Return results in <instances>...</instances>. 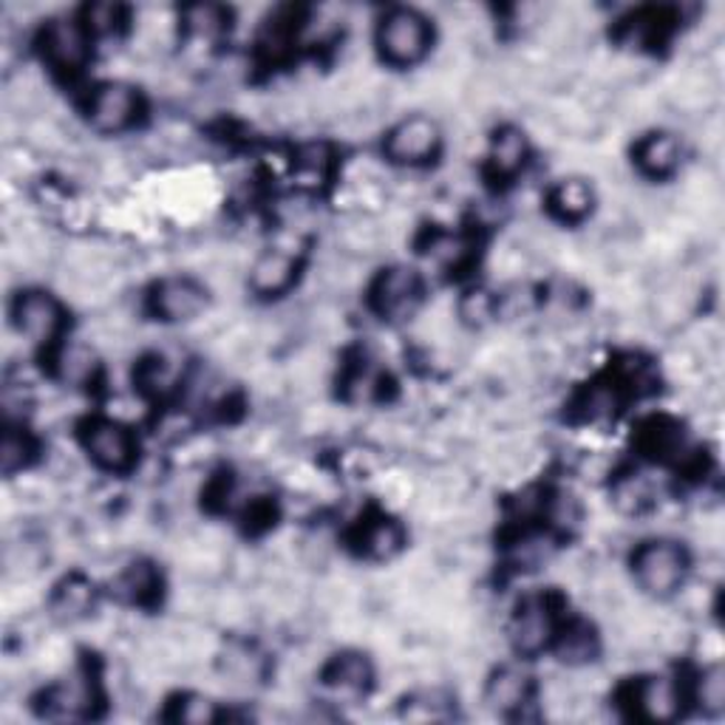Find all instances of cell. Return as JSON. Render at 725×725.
Segmentation results:
<instances>
[{
    "label": "cell",
    "mask_w": 725,
    "mask_h": 725,
    "mask_svg": "<svg viewBox=\"0 0 725 725\" xmlns=\"http://www.w3.org/2000/svg\"><path fill=\"white\" fill-rule=\"evenodd\" d=\"M431 43L429 20L414 9H394L377 29V46L391 66H414L425 57Z\"/></svg>",
    "instance_id": "obj_1"
},
{
    "label": "cell",
    "mask_w": 725,
    "mask_h": 725,
    "mask_svg": "<svg viewBox=\"0 0 725 725\" xmlns=\"http://www.w3.org/2000/svg\"><path fill=\"white\" fill-rule=\"evenodd\" d=\"M635 578L649 595H669L686 578V553L672 541H649L635 553Z\"/></svg>",
    "instance_id": "obj_2"
},
{
    "label": "cell",
    "mask_w": 725,
    "mask_h": 725,
    "mask_svg": "<svg viewBox=\"0 0 725 725\" xmlns=\"http://www.w3.org/2000/svg\"><path fill=\"white\" fill-rule=\"evenodd\" d=\"M440 151V128L429 117H409L386 137V156L397 165H422Z\"/></svg>",
    "instance_id": "obj_3"
},
{
    "label": "cell",
    "mask_w": 725,
    "mask_h": 725,
    "mask_svg": "<svg viewBox=\"0 0 725 725\" xmlns=\"http://www.w3.org/2000/svg\"><path fill=\"white\" fill-rule=\"evenodd\" d=\"M139 113V97L131 86L108 83L97 88L88 102V122L99 133H119L131 126Z\"/></svg>",
    "instance_id": "obj_4"
},
{
    "label": "cell",
    "mask_w": 725,
    "mask_h": 725,
    "mask_svg": "<svg viewBox=\"0 0 725 725\" xmlns=\"http://www.w3.org/2000/svg\"><path fill=\"white\" fill-rule=\"evenodd\" d=\"M420 295V275L414 270H405V267H394V270H386L377 278L371 301H375V310L382 317L400 321V317H409L416 310Z\"/></svg>",
    "instance_id": "obj_5"
},
{
    "label": "cell",
    "mask_w": 725,
    "mask_h": 725,
    "mask_svg": "<svg viewBox=\"0 0 725 725\" xmlns=\"http://www.w3.org/2000/svg\"><path fill=\"white\" fill-rule=\"evenodd\" d=\"M88 456L106 470H128L133 462V440L126 425L111 420L91 422L83 434Z\"/></svg>",
    "instance_id": "obj_6"
},
{
    "label": "cell",
    "mask_w": 725,
    "mask_h": 725,
    "mask_svg": "<svg viewBox=\"0 0 725 725\" xmlns=\"http://www.w3.org/2000/svg\"><path fill=\"white\" fill-rule=\"evenodd\" d=\"M12 317L20 335L34 340V344H46L57 335L63 312H59L57 301L46 292H23V295L14 297Z\"/></svg>",
    "instance_id": "obj_7"
},
{
    "label": "cell",
    "mask_w": 725,
    "mask_h": 725,
    "mask_svg": "<svg viewBox=\"0 0 725 725\" xmlns=\"http://www.w3.org/2000/svg\"><path fill=\"white\" fill-rule=\"evenodd\" d=\"M550 638H553V613H550L548 600L539 595L521 600V607L510 620V640H513L516 652L539 654L548 647Z\"/></svg>",
    "instance_id": "obj_8"
},
{
    "label": "cell",
    "mask_w": 725,
    "mask_h": 725,
    "mask_svg": "<svg viewBox=\"0 0 725 725\" xmlns=\"http://www.w3.org/2000/svg\"><path fill=\"white\" fill-rule=\"evenodd\" d=\"M207 292L193 278H167L153 292V310L165 321H187L205 310Z\"/></svg>",
    "instance_id": "obj_9"
},
{
    "label": "cell",
    "mask_w": 725,
    "mask_h": 725,
    "mask_svg": "<svg viewBox=\"0 0 725 725\" xmlns=\"http://www.w3.org/2000/svg\"><path fill=\"white\" fill-rule=\"evenodd\" d=\"M371 669L366 658L360 654H344L335 658L324 672V686L340 703H357L362 694L369 692Z\"/></svg>",
    "instance_id": "obj_10"
},
{
    "label": "cell",
    "mask_w": 725,
    "mask_h": 725,
    "mask_svg": "<svg viewBox=\"0 0 725 725\" xmlns=\"http://www.w3.org/2000/svg\"><path fill=\"white\" fill-rule=\"evenodd\" d=\"M43 52L48 54L54 66L68 68V72H77L83 63H86L88 43L86 34L77 23H66V20H54L52 26L43 32Z\"/></svg>",
    "instance_id": "obj_11"
},
{
    "label": "cell",
    "mask_w": 725,
    "mask_h": 725,
    "mask_svg": "<svg viewBox=\"0 0 725 725\" xmlns=\"http://www.w3.org/2000/svg\"><path fill=\"white\" fill-rule=\"evenodd\" d=\"M530 694V678L521 669L505 667L488 680V689H485V703H488L494 712L508 714L513 708L524 706Z\"/></svg>",
    "instance_id": "obj_12"
},
{
    "label": "cell",
    "mask_w": 725,
    "mask_h": 725,
    "mask_svg": "<svg viewBox=\"0 0 725 725\" xmlns=\"http://www.w3.org/2000/svg\"><path fill=\"white\" fill-rule=\"evenodd\" d=\"M292 278H295V258L284 250H272L256 261L250 272V284L261 295H278L292 284Z\"/></svg>",
    "instance_id": "obj_13"
},
{
    "label": "cell",
    "mask_w": 725,
    "mask_h": 725,
    "mask_svg": "<svg viewBox=\"0 0 725 725\" xmlns=\"http://www.w3.org/2000/svg\"><path fill=\"white\" fill-rule=\"evenodd\" d=\"M635 159H638L640 171L649 176H669L680 162L678 139L672 133H652L640 142Z\"/></svg>",
    "instance_id": "obj_14"
},
{
    "label": "cell",
    "mask_w": 725,
    "mask_h": 725,
    "mask_svg": "<svg viewBox=\"0 0 725 725\" xmlns=\"http://www.w3.org/2000/svg\"><path fill=\"white\" fill-rule=\"evenodd\" d=\"M638 706L643 708L649 719L667 723V719L678 717L680 697L678 686L669 678H652L638 686Z\"/></svg>",
    "instance_id": "obj_15"
},
{
    "label": "cell",
    "mask_w": 725,
    "mask_h": 725,
    "mask_svg": "<svg viewBox=\"0 0 725 725\" xmlns=\"http://www.w3.org/2000/svg\"><path fill=\"white\" fill-rule=\"evenodd\" d=\"M94 607V587L86 578L72 575L68 581L59 584V589L52 598V613L59 620H77L83 615H88V609Z\"/></svg>",
    "instance_id": "obj_16"
},
{
    "label": "cell",
    "mask_w": 725,
    "mask_h": 725,
    "mask_svg": "<svg viewBox=\"0 0 725 725\" xmlns=\"http://www.w3.org/2000/svg\"><path fill=\"white\" fill-rule=\"evenodd\" d=\"M528 159V139L516 128H501L494 139V153H490V165L499 176H516Z\"/></svg>",
    "instance_id": "obj_17"
},
{
    "label": "cell",
    "mask_w": 725,
    "mask_h": 725,
    "mask_svg": "<svg viewBox=\"0 0 725 725\" xmlns=\"http://www.w3.org/2000/svg\"><path fill=\"white\" fill-rule=\"evenodd\" d=\"M553 210L559 213L561 218H567V221H575V218H584L593 207V191L587 187V182H581V178H570V182H561L559 187L553 191Z\"/></svg>",
    "instance_id": "obj_18"
},
{
    "label": "cell",
    "mask_w": 725,
    "mask_h": 725,
    "mask_svg": "<svg viewBox=\"0 0 725 725\" xmlns=\"http://www.w3.org/2000/svg\"><path fill=\"white\" fill-rule=\"evenodd\" d=\"M400 541L402 533L394 521L380 519L375 521V524H369L366 533H362V550H366L369 559H389V555H394L397 550H400Z\"/></svg>",
    "instance_id": "obj_19"
},
{
    "label": "cell",
    "mask_w": 725,
    "mask_h": 725,
    "mask_svg": "<svg viewBox=\"0 0 725 725\" xmlns=\"http://www.w3.org/2000/svg\"><path fill=\"white\" fill-rule=\"evenodd\" d=\"M595 654V635L587 624H575L573 629L564 632L561 638V658L567 663H584V660H593Z\"/></svg>",
    "instance_id": "obj_20"
},
{
    "label": "cell",
    "mask_w": 725,
    "mask_h": 725,
    "mask_svg": "<svg viewBox=\"0 0 725 725\" xmlns=\"http://www.w3.org/2000/svg\"><path fill=\"white\" fill-rule=\"evenodd\" d=\"M32 440L26 434H18V431H7L3 442H0V465H3V474L12 476L14 470H20L32 459Z\"/></svg>",
    "instance_id": "obj_21"
},
{
    "label": "cell",
    "mask_w": 725,
    "mask_h": 725,
    "mask_svg": "<svg viewBox=\"0 0 725 725\" xmlns=\"http://www.w3.org/2000/svg\"><path fill=\"white\" fill-rule=\"evenodd\" d=\"M94 369H97V362H94L91 349H86V346L79 344L66 349V355L59 360V375H63V380L66 382H74V386L91 380Z\"/></svg>",
    "instance_id": "obj_22"
},
{
    "label": "cell",
    "mask_w": 725,
    "mask_h": 725,
    "mask_svg": "<svg viewBox=\"0 0 725 725\" xmlns=\"http://www.w3.org/2000/svg\"><path fill=\"white\" fill-rule=\"evenodd\" d=\"M156 587V573L148 564H133L122 578H119V593L126 595L133 604H142L148 598V593Z\"/></svg>",
    "instance_id": "obj_23"
},
{
    "label": "cell",
    "mask_w": 725,
    "mask_h": 725,
    "mask_svg": "<svg viewBox=\"0 0 725 725\" xmlns=\"http://www.w3.org/2000/svg\"><path fill=\"white\" fill-rule=\"evenodd\" d=\"M295 171H297V176L304 178V182H317V178H326V173H329V148L306 145L304 151L297 153Z\"/></svg>",
    "instance_id": "obj_24"
},
{
    "label": "cell",
    "mask_w": 725,
    "mask_h": 725,
    "mask_svg": "<svg viewBox=\"0 0 725 725\" xmlns=\"http://www.w3.org/2000/svg\"><path fill=\"white\" fill-rule=\"evenodd\" d=\"M700 706L706 708V712H719L725 703V674L723 669L714 667L708 669L703 678H700Z\"/></svg>",
    "instance_id": "obj_25"
},
{
    "label": "cell",
    "mask_w": 725,
    "mask_h": 725,
    "mask_svg": "<svg viewBox=\"0 0 725 725\" xmlns=\"http://www.w3.org/2000/svg\"><path fill=\"white\" fill-rule=\"evenodd\" d=\"M494 310H496V304L490 301L488 295H485V292H470V295L462 301L459 312L468 324H485V321L494 315Z\"/></svg>",
    "instance_id": "obj_26"
},
{
    "label": "cell",
    "mask_w": 725,
    "mask_h": 725,
    "mask_svg": "<svg viewBox=\"0 0 725 725\" xmlns=\"http://www.w3.org/2000/svg\"><path fill=\"white\" fill-rule=\"evenodd\" d=\"M213 717H216V712H213V703H207V700H191V703H185V708L178 712L182 723H210Z\"/></svg>",
    "instance_id": "obj_27"
}]
</instances>
